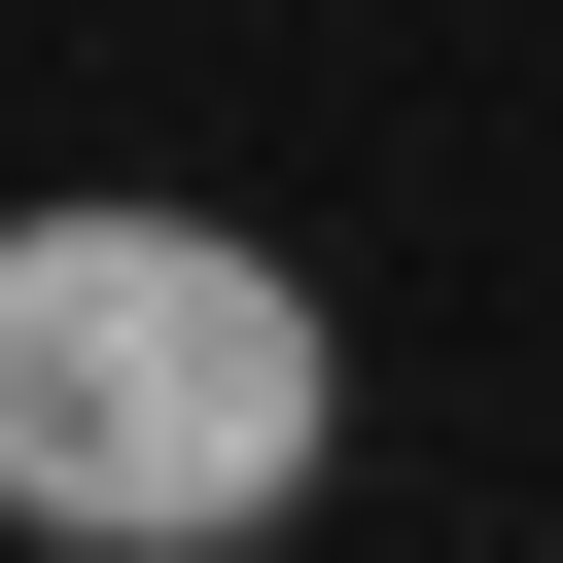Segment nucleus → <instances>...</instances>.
<instances>
[{"mask_svg": "<svg viewBox=\"0 0 563 563\" xmlns=\"http://www.w3.org/2000/svg\"><path fill=\"white\" fill-rule=\"evenodd\" d=\"M317 422H352V352H317L282 246H211V211H0V528L35 563H246L317 493Z\"/></svg>", "mask_w": 563, "mask_h": 563, "instance_id": "1", "label": "nucleus"}]
</instances>
